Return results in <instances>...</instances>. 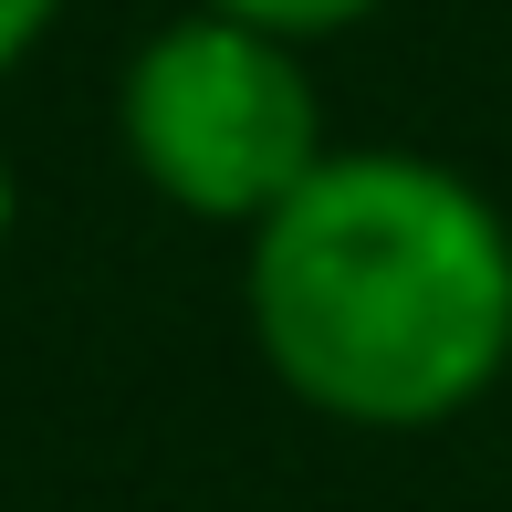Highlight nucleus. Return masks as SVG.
I'll return each instance as SVG.
<instances>
[{"mask_svg": "<svg viewBox=\"0 0 512 512\" xmlns=\"http://www.w3.org/2000/svg\"><path fill=\"white\" fill-rule=\"evenodd\" d=\"M251 335L345 429H439L512 366V220L418 147H335L251 230Z\"/></svg>", "mask_w": 512, "mask_h": 512, "instance_id": "1", "label": "nucleus"}, {"mask_svg": "<svg viewBox=\"0 0 512 512\" xmlns=\"http://www.w3.org/2000/svg\"><path fill=\"white\" fill-rule=\"evenodd\" d=\"M115 126H126L136 178L168 209L230 220V230H262L335 157L304 42H272V32L220 21V11H189V21L136 42Z\"/></svg>", "mask_w": 512, "mask_h": 512, "instance_id": "2", "label": "nucleus"}, {"mask_svg": "<svg viewBox=\"0 0 512 512\" xmlns=\"http://www.w3.org/2000/svg\"><path fill=\"white\" fill-rule=\"evenodd\" d=\"M199 11L251 21V32H272V42H324V32H356V21L387 11V0H199Z\"/></svg>", "mask_w": 512, "mask_h": 512, "instance_id": "3", "label": "nucleus"}, {"mask_svg": "<svg viewBox=\"0 0 512 512\" xmlns=\"http://www.w3.org/2000/svg\"><path fill=\"white\" fill-rule=\"evenodd\" d=\"M53 11H63V0H0V74L32 63V42L53 32Z\"/></svg>", "mask_w": 512, "mask_h": 512, "instance_id": "4", "label": "nucleus"}, {"mask_svg": "<svg viewBox=\"0 0 512 512\" xmlns=\"http://www.w3.org/2000/svg\"><path fill=\"white\" fill-rule=\"evenodd\" d=\"M0 241H11V168H0Z\"/></svg>", "mask_w": 512, "mask_h": 512, "instance_id": "5", "label": "nucleus"}]
</instances>
